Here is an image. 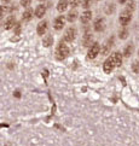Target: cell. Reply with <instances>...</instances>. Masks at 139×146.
<instances>
[{"instance_id":"19","label":"cell","mask_w":139,"mask_h":146,"mask_svg":"<svg viewBox=\"0 0 139 146\" xmlns=\"http://www.w3.org/2000/svg\"><path fill=\"white\" fill-rule=\"evenodd\" d=\"M76 18H78V12L76 11H70L68 13V21L69 22H74Z\"/></svg>"},{"instance_id":"13","label":"cell","mask_w":139,"mask_h":146,"mask_svg":"<svg viewBox=\"0 0 139 146\" xmlns=\"http://www.w3.org/2000/svg\"><path fill=\"white\" fill-rule=\"evenodd\" d=\"M92 40H93L92 35L91 34H86L84 36V39H82V45H84L85 47H88V46H91V44H92Z\"/></svg>"},{"instance_id":"10","label":"cell","mask_w":139,"mask_h":146,"mask_svg":"<svg viewBox=\"0 0 139 146\" xmlns=\"http://www.w3.org/2000/svg\"><path fill=\"white\" fill-rule=\"evenodd\" d=\"M45 13H46V6L45 5H39V6L37 7V10H35V16H37L38 18H41Z\"/></svg>"},{"instance_id":"5","label":"cell","mask_w":139,"mask_h":146,"mask_svg":"<svg viewBox=\"0 0 139 146\" xmlns=\"http://www.w3.org/2000/svg\"><path fill=\"white\" fill-rule=\"evenodd\" d=\"M99 52H100V46H99V44H98V42H94L92 46H90V50H88V58H91V59L96 58V57L99 54Z\"/></svg>"},{"instance_id":"24","label":"cell","mask_w":139,"mask_h":146,"mask_svg":"<svg viewBox=\"0 0 139 146\" xmlns=\"http://www.w3.org/2000/svg\"><path fill=\"white\" fill-rule=\"evenodd\" d=\"M30 3H32V0H21V5H22L23 7H28Z\"/></svg>"},{"instance_id":"26","label":"cell","mask_w":139,"mask_h":146,"mask_svg":"<svg viewBox=\"0 0 139 146\" xmlns=\"http://www.w3.org/2000/svg\"><path fill=\"white\" fill-rule=\"evenodd\" d=\"M90 3H91V0H85V1H84V7H88Z\"/></svg>"},{"instance_id":"28","label":"cell","mask_w":139,"mask_h":146,"mask_svg":"<svg viewBox=\"0 0 139 146\" xmlns=\"http://www.w3.org/2000/svg\"><path fill=\"white\" fill-rule=\"evenodd\" d=\"M11 0H3V3H10Z\"/></svg>"},{"instance_id":"11","label":"cell","mask_w":139,"mask_h":146,"mask_svg":"<svg viewBox=\"0 0 139 146\" xmlns=\"http://www.w3.org/2000/svg\"><path fill=\"white\" fill-rule=\"evenodd\" d=\"M91 18H92V12L91 11H85L81 15V23H84V24L88 23L91 21Z\"/></svg>"},{"instance_id":"23","label":"cell","mask_w":139,"mask_h":146,"mask_svg":"<svg viewBox=\"0 0 139 146\" xmlns=\"http://www.w3.org/2000/svg\"><path fill=\"white\" fill-rule=\"evenodd\" d=\"M114 10H115V5L114 4H110V5H108L105 12L106 13H111V12H114Z\"/></svg>"},{"instance_id":"20","label":"cell","mask_w":139,"mask_h":146,"mask_svg":"<svg viewBox=\"0 0 139 146\" xmlns=\"http://www.w3.org/2000/svg\"><path fill=\"white\" fill-rule=\"evenodd\" d=\"M119 35H120V38H121V39H126V38H127V35H128V30H127V28L125 27L122 30H120Z\"/></svg>"},{"instance_id":"27","label":"cell","mask_w":139,"mask_h":146,"mask_svg":"<svg viewBox=\"0 0 139 146\" xmlns=\"http://www.w3.org/2000/svg\"><path fill=\"white\" fill-rule=\"evenodd\" d=\"M119 1H120V4H123V3H126L127 0H119Z\"/></svg>"},{"instance_id":"9","label":"cell","mask_w":139,"mask_h":146,"mask_svg":"<svg viewBox=\"0 0 139 146\" xmlns=\"http://www.w3.org/2000/svg\"><path fill=\"white\" fill-rule=\"evenodd\" d=\"M46 30H47V22H46V21H43V22H40L38 24L37 32L39 35H44L46 33Z\"/></svg>"},{"instance_id":"2","label":"cell","mask_w":139,"mask_h":146,"mask_svg":"<svg viewBox=\"0 0 139 146\" xmlns=\"http://www.w3.org/2000/svg\"><path fill=\"white\" fill-rule=\"evenodd\" d=\"M68 56H69V48H68V46H67L65 44H63V42H61L58 45V47H57V58L58 59H64Z\"/></svg>"},{"instance_id":"4","label":"cell","mask_w":139,"mask_h":146,"mask_svg":"<svg viewBox=\"0 0 139 146\" xmlns=\"http://www.w3.org/2000/svg\"><path fill=\"white\" fill-rule=\"evenodd\" d=\"M75 36H76V29L70 27V28H68L65 30L63 39H64V41H67V42H71V41H74Z\"/></svg>"},{"instance_id":"29","label":"cell","mask_w":139,"mask_h":146,"mask_svg":"<svg viewBox=\"0 0 139 146\" xmlns=\"http://www.w3.org/2000/svg\"><path fill=\"white\" fill-rule=\"evenodd\" d=\"M39 1H43V0H39Z\"/></svg>"},{"instance_id":"7","label":"cell","mask_w":139,"mask_h":146,"mask_svg":"<svg viewBox=\"0 0 139 146\" xmlns=\"http://www.w3.org/2000/svg\"><path fill=\"white\" fill-rule=\"evenodd\" d=\"M131 19H132V16H131V13H128V12H126V11H123V13L120 16V18H119V21H120V23L122 24V25H126L131 22Z\"/></svg>"},{"instance_id":"12","label":"cell","mask_w":139,"mask_h":146,"mask_svg":"<svg viewBox=\"0 0 139 146\" xmlns=\"http://www.w3.org/2000/svg\"><path fill=\"white\" fill-rule=\"evenodd\" d=\"M15 24H16V19H15L13 16H10L5 22V29H11L15 27Z\"/></svg>"},{"instance_id":"6","label":"cell","mask_w":139,"mask_h":146,"mask_svg":"<svg viewBox=\"0 0 139 146\" xmlns=\"http://www.w3.org/2000/svg\"><path fill=\"white\" fill-rule=\"evenodd\" d=\"M93 28H94L96 32H103L104 28H105V21H104V18H97L96 22H94Z\"/></svg>"},{"instance_id":"3","label":"cell","mask_w":139,"mask_h":146,"mask_svg":"<svg viewBox=\"0 0 139 146\" xmlns=\"http://www.w3.org/2000/svg\"><path fill=\"white\" fill-rule=\"evenodd\" d=\"M112 45H114V38L108 39V40L105 41V44L103 45V47L100 48V54H102V56L109 54V53H110V50H111V47H112Z\"/></svg>"},{"instance_id":"21","label":"cell","mask_w":139,"mask_h":146,"mask_svg":"<svg viewBox=\"0 0 139 146\" xmlns=\"http://www.w3.org/2000/svg\"><path fill=\"white\" fill-rule=\"evenodd\" d=\"M132 70L136 72V74H139V63L138 62H133L132 64Z\"/></svg>"},{"instance_id":"22","label":"cell","mask_w":139,"mask_h":146,"mask_svg":"<svg viewBox=\"0 0 139 146\" xmlns=\"http://www.w3.org/2000/svg\"><path fill=\"white\" fill-rule=\"evenodd\" d=\"M69 3H70L71 7H78L79 4L81 3V0H69Z\"/></svg>"},{"instance_id":"17","label":"cell","mask_w":139,"mask_h":146,"mask_svg":"<svg viewBox=\"0 0 139 146\" xmlns=\"http://www.w3.org/2000/svg\"><path fill=\"white\" fill-rule=\"evenodd\" d=\"M33 17V11L30 9H28L27 11H25L23 13V16H22V19L24 21V22H28V21H30V18Z\"/></svg>"},{"instance_id":"14","label":"cell","mask_w":139,"mask_h":146,"mask_svg":"<svg viewBox=\"0 0 139 146\" xmlns=\"http://www.w3.org/2000/svg\"><path fill=\"white\" fill-rule=\"evenodd\" d=\"M67 6H68V0H59L57 5V10L59 12H63L67 10Z\"/></svg>"},{"instance_id":"18","label":"cell","mask_w":139,"mask_h":146,"mask_svg":"<svg viewBox=\"0 0 139 146\" xmlns=\"http://www.w3.org/2000/svg\"><path fill=\"white\" fill-rule=\"evenodd\" d=\"M132 53H133V45L130 44V45L126 46L125 51H123V56H125V57H130Z\"/></svg>"},{"instance_id":"15","label":"cell","mask_w":139,"mask_h":146,"mask_svg":"<svg viewBox=\"0 0 139 146\" xmlns=\"http://www.w3.org/2000/svg\"><path fill=\"white\" fill-rule=\"evenodd\" d=\"M53 44V36L52 35H47L44 38V46L45 47H50Z\"/></svg>"},{"instance_id":"16","label":"cell","mask_w":139,"mask_h":146,"mask_svg":"<svg viewBox=\"0 0 139 146\" xmlns=\"http://www.w3.org/2000/svg\"><path fill=\"white\" fill-rule=\"evenodd\" d=\"M134 9H136V3L133 1V0H130L128 4H127V6H126V9H125V11L128 12V13H131L132 11H134Z\"/></svg>"},{"instance_id":"8","label":"cell","mask_w":139,"mask_h":146,"mask_svg":"<svg viewBox=\"0 0 139 146\" xmlns=\"http://www.w3.org/2000/svg\"><path fill=\"white\" fill-rule=\"evenodd\" d=\"M64 23H65V18L64 16H59L55 19V29L56 30H61L62 28L64 27Z\"/></svg>"},{"instance_id":"25","label":"cell","mask_w":139,"mask_h":146,"mask_svg":"<svg viewBox=\"0 0 139 146\" xmlns=\"http://www.w3.org/2000/svg\"><path fill=\"white\" fill-rule=\"evenodd\" d=\"M5 11H6V7H5V6H0V18H1V17L4 16Z\"/></svg>"},{"instance_id":"1","label":"cell","mask_w":139,"mask_h":146,"mask_svg":"<svg viewBox=\"0 0 139 146\" xmlns=\"http://www.w3.org/2000/svg\"><path fill=\"white\" fill-rule=\"evenodd\" d=\"M122 63V54L120 52H115V53H112L109 58H108L105 62H104V71L106 74H110V72L114 70L115 66H120Z\"/></svg>"}]
</instances>
